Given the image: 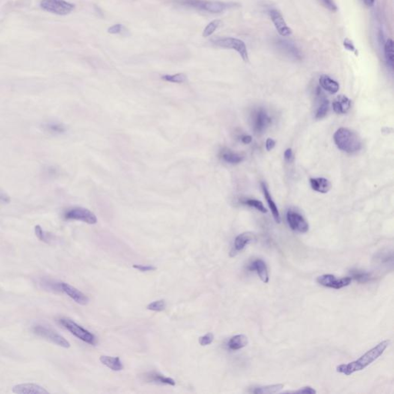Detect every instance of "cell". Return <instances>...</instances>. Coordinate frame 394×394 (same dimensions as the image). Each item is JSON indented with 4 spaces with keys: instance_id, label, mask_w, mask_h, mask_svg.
<instances>
[{
    "instance_id": "e575fe53",
    "label": "cell",
    "mask_w": 394,
    "mask_h": 394,
    "mask_svg": "<svg viewBox=\"0 0 394 394\" xmlns=\"http://www.w3.org/2000/svg\"><path fill=\"white\" fill-rule=\"evenodd\" d=\"M35 234L40 241L44 242L46 243H49L50 242V237H49V234L45 232L40 225L36 226Z\"/></svg>"
},
{
    "instance_id": "ab89813d",
    "label": "cell",
    "mask_w": 394,
    "mask_h": 394,
    "mask_svg": "<svg viewBox=\"0 0 394 394\" xmlns=\"http://www.w3.org/2000/svg\"><path fill=\"white\" fill-rule=\"evenodd\" d=\"M320 1L326 8L330 10V11L336 12L337 10V7H336L333 0H320Z\"/></svg>"
},
{
    "instance_id": "cb8c5ba5",
    "label": "cell",
    "mask_w": 394,
    "mask_h": 394,
    "mask_svg": "<svg viewBox=\"0 0 394 394\" xmlns=\"http://www.w3.org/2000/svg\"><path fill=\"white\" fill-rule=\"evenodd\" d=\"M219 156L224 162L229 164H233V165L240 163L243 160V156L239 153L232 151V150H229V149H223V150H221Z\"/></svg>"
},
{
    "instance_id": "b9f144b4",
    "label": "cell",
    "mask_w": 394,
    "mask_h": 394,
    "mask_svg": "<svg viewBox=\"0 0 394 394\" xmlns=\"http://www.w3.org/2000/svg\"><path fill=\"white\" fill-rule=\"evenodd\" d=\"M344 46L347 50L350 51V52H355L356 54V49L355 48L354 45H353V42L349 40L348 38L345 39V40H344Z\"/></svg>"
},
{
    "instance_id": "7402d4cb",
    "label": "cell",
    "mask_w": 394,
    "mask_h": 394,
    "mask_svg": "<svg viewBox=\"0 0 394 394\" xmlns=\"http://www.w3.org/2000/svg\"><path fill=\"white\" fill-rule=\"evenodd\" d=\"M311 187L314 191L320 193H326L331 189V183L329 180L323 177L319 178H311L309 180Z\"/></svg>"
},
{
    "instance_id": "ffe728a7",
    "label": "cell",
    "mask_w": 394,
    "mask_h": 394,
    "mask_svg": "<svg viewBox=\"0 0 394 394\" xmlns=\"http://www.w3.org/2000/svg\"><path fill=\"white\" fill-rule=\"evenodd\" d=\"M317 96L320 100V104H319L317 111H316L315 117L317 120H321V119L324 118L327 114L330 103H329L328 100H326V98L323 96L324 95L322 93L320 87L317 88Z\"/></svg>"
},
{
    "instance_id": "60d3db41",
    "label": "cell",
    "mask_w": 394,
    "mask_h": 394,
    "mask_svg": "<svg viewBox=\"0 0 394 394\" xmlns=\"http://www.w3.org/2000/svg\"><path fill=\"white\" fill-rule=\"evenodd\" d=\"M133 267L134 269H136V270H139L140 272L154 271V270H156V267H153V266H144L139 265V264H134Z\"/></svg>"
},
{
    "instance_id": "ee69618b",
    "label": "cell",
    "mask_w": 394,
    "mask_h": 394,
    "mask_svg": "<svg viewBox=\"0 0 394 394\" xmlns=\"http://www.w3.org/2000/svg\"><path fill=\"white\" fill-rule=\"evenodd\" d=\"M10 202V197L4 192H0V203L8 204Z\"/></svg>"
},
{
    "instance_id": "d6a6232c",
    "label": "cell",
    "mask_w": 394,
    "mask_h": 394,
    "mask_svg": "<svg viewBox=\"0 0 394 394\" xmlns=\"http://www.w3.org/2000/svg\"><path fill=\"white\" fill-rule=\"evenodd\" d=\"M163 80L167 82H174V83H183L186 82V76L183 73H177L174 75H164L162 76Z\"/></svg>"
},
{
    "instance_id": "d590c367",
    "label": "cell",
    "mask_w": 394,
    "mask_h": 394,
    "mask_svg": "<svg viewBox=\"0 0 394 394\" xmlns=\"http://www.w3.org/2000/svg\"><path fill=\"white\" fill-rule=\"evenodd\" d=\"M40 284H42L46 290H52L54 292H62L61 283L52 282L50 280H42Z\"/></svg>"
},
{
    "instance_id": "4dcf8cb0",
    "label": "cell",
    "mask_w": 394,
    "mask_h": 394,
    "mask_svg": "<svg viewBox=\"0 0 394 394\" xmlns=\"http://www.w3.org/2000/svg\"><path fill=\"white\" fill-rule=\"evenodd\" d=\"M241 203H242V204H243V205L248 206V207H252V208H255L256 210H259V211L261 212V213H267V209L265 208V207H264V204H263V203L260 202V201H257V200L244 199V200H242Z\"/></svg>"
},
{
    "instance_id": "6da1fadb",
    "label": "cell",
    "mask_w": 394,
    "mask_h": 394,
    "mask_svg": "<svg viewBox=\"0 0 394 394\" xmlns=\"http://www.w3.org/2000/svg\"><path fill=\"white\" fill-rule=\"evenodd\" d=\"M390 341H383L377 344L374 348L367 352L356 360L353 361L347 364H341L336 368V371L340 374L350 376L358 371H363L365 368L374 363L376 359H378L389 346Z\"/></svg>"
},
{
    "instance_id": "e0dca14e",
    "label": "cell",
    "mask_w": 394,
    "mask_h": 394,
    "mask_svg": "<svg viewBox=\"0 0 394 394\" xmlns=\"http://www.w3.org/2000/svg\"><path fill=\"white\" fill-rule=\"evenodd\" d=\"M256 237L250 232L243 233L236 237L234 240V249L231 251V255L234 257L236 254L243 250L249 243L255 240Z\"/></svg>"
},
{
    "instance_id": "f35d334b",
    "label": "cell",
    "mask_w": 394,
    "mask_h": 394,
    "mask_svg": "<svg viewBox=\"0 0 394 394\" xmlns=\"http://www.w3.org/2000/svg\"><path fill=\"white\" fill-rule=\"evenodd\" d=\"M286 392H290V393L314 394L317 393V391L314 388L311 387V386H304V387L301 388V389H298V390L287 391Z\"/></svg>"
},
{
    "instance_id": "3957f363",
    "label": "cell",
    "mask_w": 394,
    "mask_h": 394,
    "mask_svg": "<svg viewBox=\"0 0 394 394\" xmlns=\"http://www.w3.org/2000/svg\"><path fill=\"white\" fill-rule=\"evenodd\" d=\"M177 4L183 7L195 9L210 13H220L228 9L234 8L237 4L210 0H177Z\"/></svg>"
},
{
    "instance_id": "836d02e7",
    "label": "cell",
    "mask_w": 394,
    "mask_h": 394,
    "mask_svg": "<svg viewBox=\"0 0 394 394\" xmlns=\"http://www.w3.org/2000/svg\"><path fill=\"white\" fill-rule=\"evenodd\" d=\"M166 303L164 300H156L147 305V309L155 312H161L166 309Z\"/></svg>"
},
{
    "instance_id": "74e56055",
    "label": "cell",
    "mask_w": 394,
    "mask_h": 394,
    "mask_svg": "<svg viewBox=\"0 0 394 394\" xmlns=\"http://www.w3.org/2000/svg\"><path fill=\"white\" fill-rule=\"evenodd\" d=\"M123 24H115L108 29L107 32L109 34H120L124 30Z\"/></svg>"
},
{
    "instance_id": "52a82bcc",
    "label": "cell",
    "mask_w": 394,
    "mask_h": 394,
    "mask_svg": "<svg viewBox=\"0 0 394 394\" xmlns=\"http://www.w3.org/2000/svg\"><path fill=\"white\" fill-rule=\"evenodd\" d=\"M33 330L36 334L41 336L42 338L46 340V341L53 343L55 345L60 346L63 348H70V347L69 341L51 328L43 326V325H37L33 328Z\"/></svg>"
},
{
    "instance_id": "d6986e66",
    "label": "cell",
    "mask_w": 394,
    "mask_h": 394,
    "mask_svg": "<svg viewBox=\"0 0 394 394\" xmlns=\"http://www.w3.org/2000/svg\"><path fill=\"white\" fill-rule=\"evenodd\" d=\"M351 108V101L344 95H340L333 100V109L337 114H346Z\"/></svg>"
},
{
    "instance_id": "1f68e13d",
    "label": "cell",
    "mask_w": 394,
    "mask_h": 394,
    "mask_svg": "<svg viewBox=\"0 0 394 394\" xmlns=\"http://www.w3.org/2000/svg\"><path fill=\"white\" fill-rule=\"evenodd\" d=\"M221 24H222V22L219 19L212 21L210 23L207 24V26L204 28V31H203V37L206 38V37L213 35V33L219 28Z\"/></svg>"
},
{
    "instance_id": "7c38bea8",
    "label": "cell",
    "mask_w": 394,
    "mask_h": 394,
    "mask_svg": "<svg viewBox=\"0 0 394 394\" xmlns=\"http://www.w3.org/2000/svg\"><path fill=\"white\" fill-rule=\"evenodd\" d=\"M287 220L293 231L305 234L309 231V223L298 212L290 210L287 213Z\"/></svg>"
},
{
    "instance_id": "7dc6e473",
    "label": "cell",
    "mask_w": 394,
    "mask_h": 394,
    "mask_svg": "<svg viewBox=\"0 0 394 394\" xmlns=\"http://www.w3.org/2000/svg\"><path fill=\"white\" fill-rule=\"evenodd\" d=\"M363 1H364L365 5L368 7H373L375 3V0H363Z\"/></svg>"
},
{
    "instance_id": "4316f807",
    "label": "cell",
    "mask_w": 394,
    "mask_h": 394,
    "mask_svg": "<svg viewBox=\"0 0 394 394\" xmlns=\"http://www.w3.org/2000/svg\"><path fill=\"white\" fill-rule=\"evenodd\" d=\"M384 55L386 64L388 67L393 70L394 64V52L393 41L391 39H388L384 43Z\"/></svg>"
},
{
    "instance_id": "f6af8a7d",
    "label": "cell",
    "mask_w": 394,
    "mask_h": 394,
    "mask_svg": "<svg viewBox=\"0 0 394 394\" xmlns=\"http://www.w3.org/2000/svg\"><path fill=\"white\" fill-rule=\"evenodd\" d=\"M284 158H285L286 160L288 161V162H290V161L291 160L292 158H293V151H292V149L289 148L286 150L285 153H284Z\"/></svg>"
},
{
    "instance_id": "f546056e",
    "label": "cell",
    "mask_w": 394,
    "mask_h": 394,
    "mask_svg": "<svg viewBox=\"0 0 394 394\" xmlns=\"http://www.w3.org/2000/svg\"><path fill=\"white\" fill-rule=\"evenodd\" d=\"M350 275H351L352 279H355L357 281L359 284H367V283L370 282L372 280L373 276L371 273H368V272L363 271V270H353L350 272Z\"/></svg>"
},
{
    "instance_id": "f1b7e54d",
    "label": "cell",
    "mask_w": 394,
    "mask_h": 394,
    "mask_svg": "<svg viewBox=\"0 0 394 394\" xmlns=\"http://www.w3.org/2000/svg\"><path fill=\"white\" fill-rule=\"evenodd\" d=\"M284 386L283 384L268 385V386L254 388L250 392L255 394H273L279 392L281 389H284Z\"/></svg>"
},
{
    "instance_id": "83f0119b",
    "label": "cell",
    "mask_w": 394,
    "mask_h": 394,
    "mask_svg": "<svg viewBox=\"0 0 394 394\" xmlns=\"http://www.w3.org/2000/svg\"><path fill=\"white\" fill-rule=\"evenodd\" d=\"M45 130L52 135H62L67 132V127L60 123L49 122L43 125Z\"/></svg>"
},
{
    "instance_id": "5bb4252c",
    "label": "cell",
    "mask_w": 394,
    "mask_h": 394,
    "mask_svg": "<svg viewBox=\"0 0 394 394\" xmlns=\"http://www.w3.org/2000/svg\"><path fill=\"white\" fill-rule=\"evenodd\" d=\"M61 288L62 292L66 293L68 297L74 300L78 304L82 305V306L88 304V297L76 287H73L67 283H61Z\"/></svg>"
},
{
    "instance_id": "277c9868",
    "label": "cell",
    "mask_w": 394,
    "mask_h": 394,
    "mask_svg": "<svg viewBox=\"0 0 394 394\" xmlns=\"http://www.w3.org/2000/svg\"><path fill=\"white\" fill-rule=\"evenodd\" d=\"M211 42L213 45L219 47L234 49L240 54L243 61L246 63L249 61L247 48L244 42L242 41L241 40L234 38V37H221V38L213 39Z\"/></svg>"
},
{
    "instance_id": "9a60e30c",
    "label": "cell",
    "mask_w": 394,
    "mask_h": 394,
    "mask_svg": "<svg viewBox=\"0 0 394 394\" xmlns=\"http://www.w3.org/2000/svg\"><path fill=\"white\" fill-rule=\"evenodd\" d=\"M13 392L18 394H48L49 392L43 386L36 383H21L13 386Z\"/></svg>"
},
{
    "instance_id": "bcb514c9",
    "label": "cell",
    "mask_w": 394,
    "mask_h": 394,
    "mask_svg": "<svg viewBox=\"0 0 394 394\" xmlns=\"http://www.w3.org/2000/svg\"><path fill=\"white\" fill-rule=\"evenodd\" d=\"M240 140L244 144H249L252 142V137L249 135H243V136H240Z\"/></svg>"
},
{
    "instance_id": "484cf974",
    "label": "cell",
    "mask_w": 394,
    "mask_h": 394,
    "mask_svg": "<svg viewBox=\"0 0 394 394\" xmlns=\"http://www.w3.org/2000/svg\"><path fill=\"white\" fill-rule=\"evenodd\" d=\"M248 344H249V341L246 335L238 334L231 337L227 345L230 350H239L246 347Z\"/></svg>"
},
{
    "instance_id": "9c48e42d",
    "label": "cell",
    "mask_w": 394,
    "mask_h": 394,
    "mask_svg": "<svg viewBox=\"0 0 394 394\" xmlns=\"http://www.w3.org/2000/svg\"><path fill=\"white\" fill-rule=\"evenodd\" d=\"M251 122L254 133L256 134H261L270 126L272 119L265 109L259 108L252 112Z\"/></svg>"
},
{
    "instance_id": "2e32d148",
    "label": "cell",
    "mask_w": 394,
    "mask_h": 394,
    "mask_svg": "<svg viewBox=\"0 0 394 394\" xmlns=\"http://www.w3.org/2000/svg\"><path fill=\"white\" fill-rule=\"evenodd\" d=\"M248 270L249 271H255L258 275L262 282L264 284H267L269 282L268 269H267V264L264 260L261 259H257L248 266Z\"/></svg>"
},
{
    "instance_id": "4fadbf2b",
    "label": "cell",
    "mask_w": 394,
    "mask_h": 394,
    "mask_svg": "<svg viewBox=\"0 0 394 394\" xmlns=\"http://www.w3.org/2000/svg\"><path fill=\"white\" fill-rule=\"evenodd\" d=\"M270 19L277 30L278 34L283 37H289L292 34V30L287 25L284 16L279 11L276 9H273L269 11Z\"/></svg>"
},
{
    "instance_id": "44dd1931",
    "label": "cell",
    "mask_w": 394,
    "mask_h": 394,
    "mask_svg": "<svg viewBox=\"0 0 394 394\" xmlns=\"http://www.w3.org/2000/svg\"><path fill=\"white\" fill-rule=\"evenodd\" d=\"M261 187L262 189H263V192H264L265 199L267 200L269 207H270V210H271L272 214H273L275 221H276L277 223H279L281 221V218L280 215H279V210H278L276 204H275L274 201L273 200L271 194L269 192V189L268 188H267V185H266L265 183H262Z\"/></svg>"
},
{
    "instance_id": "7a4b0ae2",
    "label": "cell",
    "mask_w": 394,
    "mask_h": 394,
    "mask_svg": "<svg viewBox=\"0 0 394 394\" xmlns=\"http://www.w3.org/2000/svg\"><path fill=\"white\" fill-rule=\"evenodd\" d=\"M336 147L347 153H355L362 149L360 137L353 131L347 128H341L333 136Z\"/></svg>"
},
{
    "instance_id": "ac0fdd59",
    "label": "cell",
    "mask_w": 394,
    "mask_h": 394,
    "mask_svg": "<svg viewBox=\"0 0 394 394\" xmlns=\"http://www.w3.org/2000/svg\"><path fill=\"white\" fill-rule=\"evenodd\" d=\"M143 380L147 383H156L159 384L170 385L175 386L176 382L174 379L171 377H165L162 374L156 372H149L142 376Z\"/></svg>"
},
{
    "instance_id": "603a6c76",
    "label": "cell",
    "mask_w": 394,
    "mask_h": 394,
    "mask_svg": "<svg viewBox=\"0 0 394 394\" xmlns=\"http://www.w3.org/2000/svg\"><path fill=\"white\" fill-rule=\"evenodd\" d=\"M320 87L323 89V90L327 91L328 93H331V94H335L337 93L340 90V85L336 80L332 79L329 76L326 75H322L320 76Z\"/></svg>"
},
{
    "instance_id": "8fae6325",
    "label": "cell",
    "mask_w": 394,
    "mask_h": 394,
    "mask_svg": "<svg viewBox=\"0 0 394 394\" xmlns=\"http://www.w3.org/2000/svg\"><path fill=\"white\" fill-rule=\"evenodd\" d=\"M317 282L323 287L340 290L350 285L352 279L351 277L336 278L334 275L324 274L318 276Z\"/></svg>"
},
{
    "instance_id": "5b68a950",
    "label": "cell",
    "mask_w": 394,
    "mask_h": 394,
    "mask_svg": "<svg viewBox=\"0 0 394 394\" xmlns=\"http://www.w3.org/2000/svg\"><path fill=\"white\" fill-rule=\"evenodd\" d=\"M60 323L62 326H64L67 330H69L78 339L87 343V344H90V345H96V336L82 326H79L77 323H75L73 320H70V319L62 318L60 320Z\"/></svg>"
},
{
    "instance_id": "7bdbcfd3",
    "label": "cell",
    "mask_w": 394,
    "mask_h": 394,
    "mask_svg": "<svg viewBox=\"0 0 394 394\" xmlns=\"http://www.w3.org/2000/svg\"><path fill=\"white\" fill-rule=\"evenodd\" d=\"M275 145H276V141L273 140L271 138H268L267 141H266V149H267V151H270V150H273L275 147Z\"/></svg>"
},
{
    "instance_id": "30bf717a",
    "label": "cell",
    "mask_w": 394,
    "mask_h": 394,
    "mask_svg": "<svg viewBox=\"0 0 394 394\" xmlns=\"http://www.w3.org/2000/svg\"><path fill=\"white\" fill-rule=\"evenodd\" d=\"M275 46L278 51L285 55L288 58L293 60H301L303 54L294 43L284 39H277L274 42Z\"/></svg>"
},
{
    "instance_id": "c3c4849f",
    "label": "cell",
    "mask_w": 394,
    "mask_h": 394,
    "mask_svg": "<svg viewBox=\"0 0 394 394\" xmlns=\"http://www.w3.org/2000/svg\"><path fill=\"white\" fill-rule=\"evenodd\" d=\"M383 37V32L380 31V34H379V38L381 39V37ZM380 43H384V41H383V39H382V40H380Z\"/></svg>"
},
{
    "instance_id": "8d00e7d4",
    "label": "cell",
    "mask_w": 394,
    "mask_h": 394,
    "mask_svg": "<svg viewBox=\"0 0 394 394\" xmlns=\"http://www.w3.org/2000/svg\"><path fill=\"white\" fill-rule=\"evenodd\" d=\"M213 339H214V335L212 333H208L204 336H201L199 339V343L203 347L205 346L210 345L213 343Z\"/></svg>"
},
{
    "instance_id": "ba28073f",
    "label": "cell",
    "mask_w": 394,
    "mask_h": 394,
    "mask_svg": "<svg viewBox=\"0 0 394 394\" xmlns=\"http://www.w3.org/2000/svg\"><path fill=\"white\" fill-rule=\"evenodd\" d=\"M65 219L67 220H77L86 223L93 225L97 222V218L90 210L82 207H74L70 209L64 213Z\"/></svg>"
},
{
    "instance_id": "8992f818",
    "label": "cell",
    "mask_w": 394,
    "mask_h": 394,
    "mask_svg": "<svg viewBox=\"0 0 394 394\" xmlns=\"http://www.w3.org/2000/svg\"><path fill=\"white\" fill-rule=\"evenodd\" d=\"M40 8L48 13L66 16L74 10L75 5L65 0H41Z\"/></svg>"
},
{
    "instance_id": "d4e9b609",
    "label": "cell",
    "mask_w": 394,
    "mask_h": 394,
    "mask_svg": "<svg viewBox=\"0 0 394 394\" xmlns=\"http://www.w3.org/2000/svg\"><path fill=\"white\" fill-rule=\"evenodd\" d=\"M100 362L104 366L107 367L114 371H120L123 370V365L118 356H101L100 357Z\"/></svg>"
}]
</instances>
